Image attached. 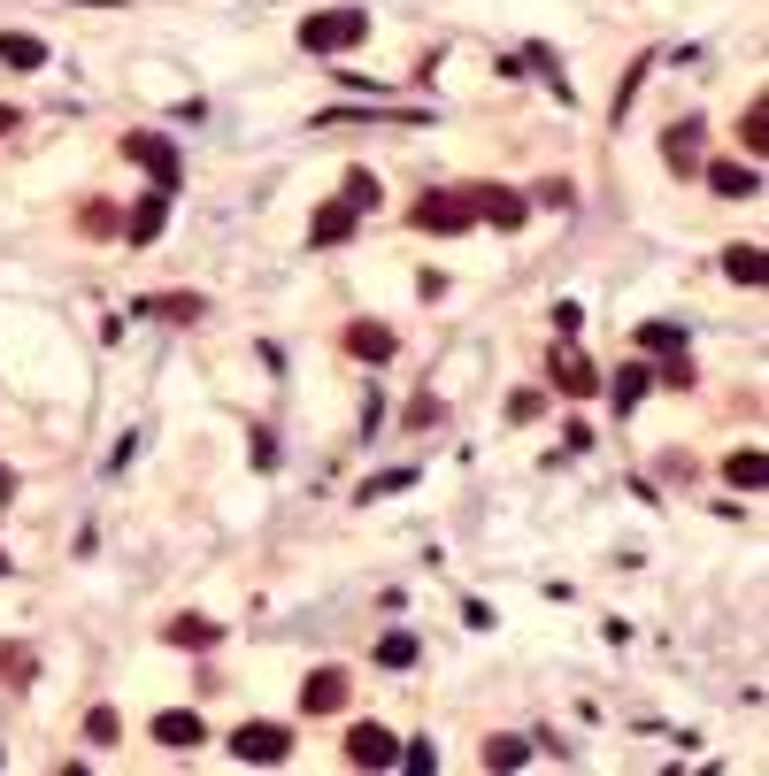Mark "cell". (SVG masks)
<instances>
[{"label": "cell", "instance_id": "obj_3", "mask_svg": "<svg viewBox=\"0 0 769 776\" xmlns=\"http://www.w3.org/2000/svg\"><path fill=\"white\" fill-rule=\"evenodd\" d=\"M231 754L254 762V769H270V762L293 754V731H285V723H239V731H231Z\"/></svg>", "mask_w": 769, "mask_h": 776}, {"label": "cell", "instance_id": "obj_21", "mask_svg": "<svg viewBox=\"0 0 769 776\" xmlns=\"http://www.w3.org/2000/svg\"><path fill=\"white\" fill-rule=\"evenodd\" d=\"M638 346L646 354H685V331L677 323H638Z\"/></svg>", "mask_w": 769, "mask_h": 776}, {"label": "cell", "instance_id": "obj_14", "mask_svg": "<svg viewBox=\"0 0 769 776\" xmlns=\"http://www.w3.org/2000/svg\"><path fill=\"white\" fill-rule=\"evenodd\" d=\"M724 277H731V285H762L769 277L762 247H724Z\"/></svg>", "mask_w": 769, "mask_h": 776}, {"label": "cell", "instance_id": "obj_28", "mask_svg": "<svg viewBox=\"0 0 769 776\" xmlns=\"http://www.w3.org/2000/svg\"><path fill=\"white\" fill-rule=\"evenodd\" d=\"M401 762H408V769H439V754H432V738H416V746H401Z\"/></svg>", "mask_w": 769, "mask_h": 776}, {"label": "cell", "instance_id": "obj_30", "mask_svg": "<svg viewBox=\"0 0 769 776\" xmlns=\"http://www.w3.org/2000/svg\"><path fill=\"white\" fill-rule=\"evenodd\" d=\"M8 500H15V476H8V469H0V507H8Z\"/></svg>", "mask_w": 769, "mask_h": 776}, {"label": "cell", "instance_id": "obj_29", "mask_svg": "<svg viewBox=\"0 0 769 776\" xmlns=\"http://www.w3.org/2000/svg\"><path fill=\"white\" fill-rule=\"evenodd\" d=\"M0 669H8V677H31V669H39V661H31V653H23V646H0Z\"/></svg>", "mask_w": 769, "mask_h": 776}, {"label": "cell", "instance_id": "obj_12", "mask_svg": "<svg viewBox=\"0 0 769 776\" xmlns=\"http://www.w3.org/2000/svg\"><path fill=\"white\" fill-rule=\"evenodd\" d=\"M0 62H8V70H46V39H31V31H0Z\"/></svg>", "mask_w": 769, "mask_h": 776}, {"label": "cell", "instance_id": "obj_24", "mask_svg": "<svg viewBox=\"0 0 769 776\" xmlns=\"http://www.w3.org/2000/svg\"><path fill=\"white\" fill-rule=\"evenodd\" d=\"M139 315H162V323H193V315H200V301H193V293H169V301H147Z\"/></svg>", "mask_w": 769, "mask_h": 776}, {"label": "cell", "instance_id": "obj_18", "mask_svg": "<svg viewBox=\"0 0 769 776\" xmlns=\"http://www.w3.org/2000/svg\"><path fill=\"white\" fill-rule=\"evenodd\" d=\"M762 454H755V447H739V454H731V462H724V476H731V484H739V492H762Z\"/></svg>", "mask_w": 769, "mask_h": 776}, {"label": "cell", "instance_id": "obj_16", "mask_svg": "<svg viewBox=\"0 0 769 776\" xmlns=\"http://www.w3.org/2000/svg\"><path fill=\"white\" fill-rule=\"evenodd\" d=\"M346 346H354L362 361H385V354H393V331H385V323H354V331H346Z\"/></svg>", "mask_w": 769, "mask_h": 776}, {"label": "cell", "instance_id": "obj_17", "mask_svg": "<svg viewBox=\"0 0 769 776\" xmlns=\"http://www.w3.org/2000/svg\"><path fill=\"white\" fill-rule=\"evenodd\" d=\"M646 385H654V369H638V361H623V369H615V416H631Z\"/></svg>", "mask_w": 769, "mask_h": 776}, {"label": "cell", "instance_id": "obj_27", "mask_svg": "<svg viewBox=\"0 0 769 776\" xmlns=\"http://www.w3.org/2000/svg\"><path fill=\"white\" fill-rule=\"evenodd\" d=\"M539 408H547V392H531V385H523V392H516V400H508V416H516V423H531V416H539Z\"/></svg>", "mask_w": 769, "mask_h": 776}, {"label": "cell", "instance_id": "obj_22", "mask_svg": "<svg viewBox=\"0 0 769 776\" xmlns=\"http://www.w3.org/2000/svg\"><path fill=\"white\" fill-rule=\"evenodd\" d=\"M377 661H385V669H408V661H416V630H385V638H377Z\"/></svg>", "mask_w": 769, "mask_h": 776}, {"label": "cell", "instance_id": "obj_32", "mask_svg": "<svg viewBox=\"0 0 769 776\" xmlns=\"http://www.w3.org/2000/svg\"><path fill=\"white\" fill-rule=\"evenodd\" d=\"M0 577H8V554H0Z\"/></svg>", "mask_w": 769, "mask_h": 776}, {"label": "cell", "instance_id": "obj_19", "mask_svg": "<svg viewBox=\"0 0 769 776\" xmlns=\"http://www.w3.org/2000/svg\"><path fill=\"white\" fill-rule=\"evenodd\" d=\"M162 638H169V646H216V622H208V616H177Z\"/></svg>", "mask_w": 769, "mask_h": 776}, {"label": "cell", "instance_id": "obj_5", "mask_svg": "<svg viewBox=\"0 0 769 776\" xmlns=\"http://www.w3.org/2000/svg\"><path fill=\"white\" fill-rule=\"evenodd\" d=\"M346 762H354V769H393V762H401V738H393L385 723H354V731H346Z\"/></svg>", "mask_w": 769, "mask_h": 776}, {"label": "cell", "instance_id": "obj_31", "mask_svg": "<svg viewBox=\"0 0 769 776\" xmlns=\"http://www.w3.org/2000/svg\"><path fill=\"white\" fill-rule=\"evenodd\" d=\"M0 132H15V108H0Z\"/></svg>", "mask_w": 769, "mask_h": 776}, {"label": "cell", "instance_id": "obj_4", "mask_svg": "<svg viewBox=\"0 0 769 776\" xmlns=\"http://www.w3.org/2000/svg\"><path fill=\"white\" fill-rule=\"evenodd\" d=\"M469 223H477L469 185H461V192H424V200H416V231H469Z\"/></svg>", "mask_w": 769, "mask_h": 776}, {"label": "cell", "instance_id": "obj_1", "mask_svg": "<svg viewBox=\"0 0 769 776\" xmlns=\"http://www.w3.org/2000/svg\"><path fill=\"white\" fill-rule=\"evenodd\" d=\"M362 39H370V8H315L301 23L308 54H346V46H362Z\"/></svg>", "mask_w": 769, "mask_h": 776}, {"label": "cell", "instance_id": "obj_9", "mask_svg": "<svg viewBox=\"0 0 769 776\" xmlns=\"http://www.w3.org/2000/svg\"><path fill=\"white\" fill-rule=\"evenodd\" d=\"M708 185H716L724 200H755V192H762V169H755V161H716Z\"/></svg>", "mask_w": 769, "mask_h": 776}, {"label": "cell", "instance_id": "obj_8", "mask_svg": "<svg viewBox=\"0 0 769 776\" xmlns=\"http://www.w3.org/2000/svg\"><path fill=\"white\" fill-rule=\"evenodd\" d=\"M700 132H708L700 116H685V124H669V139H662V161H669L677 177H685V169H700Z\"/></svg>", "mask_w": 769, "mask_h": 776}, {"label": "cell", "instance_id": "obj_6", "mask_svg": "<svg viewBox=\"0 0 769 776\" xmlns=\"http://www.w3.org/2000/svg\"><path fill=\"white\" fill-rule=\"evenodd\" d=\"M469 200H477V223H492V231H516L531 216V200L508 192V185H469Z\"/></svg>", "mask_w": 769, "mask_h": 776}, {"label": "cell", "instance_id": "obj_15", "mask_svg": "<svg viewBox=\"0 0 769 776\" xmlns=\"http://www.w3.org/2000/svg\"><path fill=\"white\" fill-rule=\"evenodd\" d=\"M554 385H562L570 400H593V385H601V377H593V361H578V354H562V361H554Z\"/></svg>", "mask_w": 769, "mask_h": 776}, {"label": "cell", "instance_id": "obj_20", "mask_svg": "<svg viewBox=\"0 0 769 776\" xmlns=\"http://www.w3.org/2000/svg\"><path fill=\"white\" fill-rule=\"evenodd\" d=\"M339 200H346V208H354V216H370V208H377V200H385V192H377V177H370V169H354V177H346V192H339Z\"/></svg>", "mask_w": 769, "mask_h": 776}, {"label": "cell", "instance_id": "obj_2", "mask_svg": "<svg viewBox=\"0 0 769 776\" xmlns=\"http://www.w3.org/2000/svg\"><path fill=\"white\" fill-rule=\"evenodd\" d=\"M124 161H139V169L154 177V192L177 200V185H185V155H177V139H162V132H124Z\"/></svg>", "mask_w": 769, "mask_h": 776}, {"label": "cell", "instance_id": "obj_25", "mask_svg": "<svg viewBox=\"0 0 769 776\" xmlns=\"http://www.w3.org/2000/svg\"><path fill=\"white\" fill-rule=\"evenodd\" d=\"M739 139H747V155H762V147H769V116H762V101L747 108V124H739Z\"/></svg>", "mask_w": 769, "mask_h": 776}, {"label": "cell", "instance_id": "obj_26", "mask_svg": "<svg viewBox=\"0 0 769 776\" xmlns=\"http://www.w3.org/2000/svg\"><path fill=\"white\" fill-rule=\"evenodd\" d=\"M116 731H124V723H116V707H93V723H85V738H93V746H116Z\"/></svg>", "mask_w": 769, "mask_h": 776}, {"label": "cell", "instance_id": "obj_23", "mask_svg": "<svg viewBox=\"0 0 769 776\" xmlns=\"http://www.w3.org/2000/svg\"><path fill=\"white\" fill-rule=\"evenodd\" d=\"M523 762H531L523 738H485V769H523Z\"/></svg>", "mask_w": 769, "mask_h": 776}, {"label": "cell", "instance_id": "obj_10", "mask_svg": "<svg viewBox=\"0 0 769 776\" xmlns=\"http://www.w3.org/2000/svg\"><path fill=\"white\" fill-rule=\"evenodd\" d=\"M354 223H362V216H354L346 200H331V208H315L308 239H315V247H346V239H354Z\"/></svg>", "mask_w": 769, "mask_h": 776}, {"label": "cell", "instance_id": "obj_11", "mask_svg": "<svg viewBox=\"0 0 769 776\" xmlns=\"http://www.w3.org/2000/svg\"><path fill=\"white\" fill-rule=\"evenodd\" d=\"M154 738H162L169 754H185V746H200V715H193V707H169V715H154Z\"/></svg>", "mask_w": 769, "mask_h": 776}, {"label": "cell", "instance_id": "obj_7", "mask_svg": "<svg viewBox=\"0 0 769 776\" xmlns=\"http://www.w3.org/2000/svg\"><path fill=\"white\" fill-rule=\"evenodd\" d=\"M301 707L308 715H339V707H346V669H308Z\"/></svg>", "mask_w": 769, "mask_h": 776}, {"label": "cell", "instance_id": "obj_13", "mask_svg": "<svg viewBox=\"0 0 769 776\" xmlns=\"http://www.w3.org/2000/svg\"><path fill=\"white\" fill-rule=\"evenodd\" d=\"M162 216H169V192H147V200L132 208V247H154V239H162Z\"/></svg>", "mask_w": 769, "mask_h": 776}]
</instances>
